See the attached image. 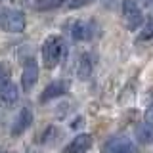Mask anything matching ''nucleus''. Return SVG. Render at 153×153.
<instances>
[{"mask_svg": "<svg viewBox=\"0 0 153 153\" xmlns=\"http://www.w3.org/2000/svg\"><path fill=\"white\" fill-rule=\"evenodd\" d=\"M65 54V42L59 35H50L42 42V61L46 69H54Z\"/></svg>", "mask_w": 153, "mask_h": 153, "instance_id": "obj_1", "label": "nucleus"}, {"mask_svg": "<svg viewBox=\"0 0 153 153\" xmlns=\"http://www.w3.org/2000/svg\"><path fill=\"white\" fill-rule=\"evenodd\" d=\"M25 13L16 8H2L0 10V29L6 33H23L25 31Z\"/></svg>", "mask_w": 153, "mask_h": 153, "instance_id": "obj_2", "label": "nucleus"}, {"mask_svg": "<svg viewBox=\"0 0 153 153\" xmlns=\"http://www.w3.org/2000/svg\"><path fill=\"white\" fill-rule=\"evenodd\" d=\"M123 17L130 31H138L143 23V12L136 0H123Z\"/></svg>", "mask_w": 153, "mask_h": 153, "instance_id": "obj_3", "label": "nucleus"}, {"mask_svg": "<svg viewBox=\"0 0 153 153\" xmlns=\"http://www.w3.org/2000/svg\"><path fill=\"white\" fill-rule=\"evenodd\" d=\"M96 25L92 21H86V19H75L69 25V35L75 42H88L92 40L96 35Z\"/></svg>", "mask_w": 153, "mask_h": 153, "instance_id": "obj_4", "label": "nucleus"}, {"mask_svg": "<svg viewBox=\"0 0 153 153\" xmlns=\"http://www.w3.org/2000/svg\"><path fill=\"white\" fill-rule=\"evenodd\" d=\"M102 153H136V143L126 136H115L103 142Z\"/></svg>", "mask_w": 153, "mask_h": 153, "instance_id": "obj_5", "label": "nucleus"}, {"mask_svg": "<svg viewBox=\"0 0 153 153\" xmlns=\"http://www.w3.org/2000/svg\"><path fill=\"white\" fill-rule=\"evenodd\" d=\"M38 80V63L35 57H29L23 63V71H21V88L25 92H31L33 86Z\"/></svg>", "mask_w": 153, "mask_h": 153, "instance_id": "obj_6", "label": "nucleus"}, {"mask_svg": "<svg viewBox=\"0 0 153 153\" xmlns=\"http://www.w3.org/2000/svg\"><path fill=\"white\" fill-rule=\"evenodd\" d=\"M94 65H96V56L92 52H82L79 56V61H76V75H79L80 80L90 79L94 73Z\"/></svg>", "mask_w": 153, "mask_h": 153, "instance_id": "obj_7", "label": "nucleus"}, {"mask_svg": "<svg viewBox=\"0 0 153 153\" xmlns=\"http://www.w3.org/2000/svg\"><path fill=\"white\" fill-rule=\"evenodd\" d=\"M67 90H69V82H67V80H54V82H50L42 90L40 102L44 103V102H52V100H56V98H61V96L67 94Z\"/></svg>", "mask_w": 153, "mask_h": 153, "instance_id": "obj_8", "label": "nucleus"}, {"mask_svg": "<svg viewBox=\"0 0 153 153\" xmlns=\"http://www.w3.org/2000/svg\"><path fill=\"white\" fill-rule=\"evenodd\" d=\"M90 147H92V136L82 132V134H76L73 140L63 147L61 153H86Z\"/></svg>", "mask_w": 153, "mask_h": 153, "instance_id": "obj_9", "label": "nucleus"}, {"mask_svg": "<svg viewBox=\"0 0 153 153\" xmlns=\"http://www.w3.org/2000/svg\"><path fill=\"white\" fill-rule=\"evenodd\" d=\"M31 124H33V111H31V107H27V105H25V107L19 109L16 121H13L12 134H13V136H21V134L25 132Z\"/></svg>", "mask_w": 153, "mask_h": 153, "instance_id": "obj_10", "label": "nucleus"}, {"mask_svg": "<svg viewBox=\"0 0 153 153\" xmlns=\"http://www.w3.org/2000/svg\"><path fill=\"white\" fill-rule=\"evenodd\" d=\"M19 100V88L16 82H12V79L8 80L6 84L0 88V105H4V107H12V105H16Z\"/></svg>", "mask_w": 153, "mask_h": 153, "instance_id": "obj_11", "label": "nucleus"}, {"mask_svg": "<svg viewBox=\"0 0 153 153\" xmlns=\"http://www.w3.org/2000/svg\"><path fill=\"white\" fill-rule=\"evenodd\" d=\"M136 140L142 146H149L153 143V123L151 121H143L136 126Z\"/></svg>", "mask_w": 153, "mask_h": 153, "instance_id": "obj_12", "label": "nucleus"}, {"mask_svg": "<svg viewBox=\"0 0 153 153\" xmlns=\"http://www.w3.org/2000/svg\"><path fill=\"white\" fill-rule=\"evenodd\" d=\"M67 0H35V10L36 12H54V10L65 6Z\"/></svg>", "mask_w": 153, "mask_h": 153, "instance_id": "obj_13", "label": "nucleus"}, {"mask_svg": "<svg viewBox=\"0 0 153 153\" xmlns=\"http://www.w3.org/2000/svg\"><path fill=\"white\" fill-rule=\"evenodd\" d=\"M138 38H140V40H149V38H153V19H147V21L142 23Z\"/></svg>", "mask_w": 153, "mask_h": 153, "instance_id": "obj_14", "label": "nucleus"}, {"mask_svg": "<svg viewBox=\"0 0 153 153\" xmlns=\"http://www.w3.org/2000/svg\"><path fill=\"white\" fill-rule=\"evenodd\" d=\"M10 80V69L6 63H0V88Z\"/></svg>", "mask_w": 153, "mask_h": 153, "instance_id": "obj_15", "label": "nucleus"}, {"mask_svg": "<svg viewBox=\"0 0 153 153\" xmlns=\"http://www.w3.org/2000/svg\"><path fill=\"white\" fill-rule=\"evenodd\" d=\"M90 0H67V6H69L71 10H76V8H82V6H86Z\"/></svg>", "mask_w": 153, "mask_h": 153, "instance_id": "obj_16", "label": "nucleus"}, {"mask_svg": "<svg viewBox=\"0 0 153 153\" xmlns=\"http://www.w3.org/2000/svg\"><path fill=\"white\" fill-rule=\"evenodd\" d=\"M146 121H151L153 123V103H149V107L146 109Z\"/></svg>", "mask_w": 153, "mask_h": 153, "instance_id": "obj_17", "label": "nucleus"}, {"mask_svg": "<svg viewBox=\"0 0 153 153\" xmlns=\"http://www.w3.org/2000/svg\"><path fill=\"white\" fill-rule=\"evenodd\" d=\"M147 4H151V6H153V0H147Z\"/></svg>", "mask_w": 153, "mask_h": 153, "instance_id": "obj_18", "label": "nucleus"}, {"mask_svg": "<svg viewBox=\"0 0 153 153\" xmlns=\"http://www.w3.org/2000/svg\"><path fill=\"white\" fill-rule=\"evenodd\" d=\"M0 2H4V0H0Z\"/></svg>", "mask_w": 153, "mask_h": 153, "instance_id": "obj_19", "label": "nucleus"}, {"mask_svg": "<svg viewBox=\"0 0 153 153\" xmlns=\"http://www.w3.org/2000/svg\"><path fill=\"white\" fill-rule=\"evenodd\" d=\"M0 153H4V151H0Z\"/></svg>", "mask_w": 153, "mask_h": 153, "instance_id": "obj_20", "label": "nucleus"}]
</instances>
